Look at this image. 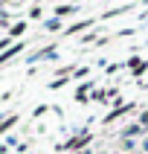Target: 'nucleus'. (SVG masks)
Masks as SVG:
<instances>
[{"label": "nucleus", "mask_w": 148, "mask_h": 154, "mask_svg": "<svg viewBox=\"0 0 148 154\" xmlns=\"http://www.w3.org/2000/svg\"><path fill=\"white\" fill-rule=\"evenodd\" d=\"M76 3H64V6H55V17H64V15H76Z\"/></svg>", "instance_id": "20e7f679"}, {"label": "nucleus", "mask_w": 148, "mask_h": 154, "mask_svg": "<svg viewBox=\"0 0 148 154\" xmlns=\"http://www.w3.org/2000/svg\"><path fill=\"white\" fill-rule=\"evenodd\" d=\"M76 154H90V148H87V151H76Z\"/></svg>", "instance_id": "f8f14e48"}, {"label": "nucleus", "mask_w": 148, "mask_h": 154, "mask_svg": "<svg viewBox=\"0 0 148 154\" xmlns=\"http://www.w3.org/2000/svg\"><path fill=\"white\" fill-rule=\"evenodd\" d=\"M134 148H137V140H125L122 143V151H134Z\"/></svg>", "instance_id": "9d476101"}, {"label": "nucleus", "mask_w": 148, "mask_h": 154, "mask_svg": "<svg viewBox=\"0 0 148 154\" xmlns=\"http://www.w3.org/2000/svg\"><path fill=\"white\" fill-rule=\"evenodd\" d=\"M23 32H26V20H17V23H12V32H9V38H20Z\"/></svg>", "instance_id": "423d86ee"}, {"label": "nucleus", "mask_w": 148, "mask_h": 154, "mask_svg": "<svg viewBox=\"0 0 148 154\" xmlns=\"http://www.w3.org/2000/svg\"><path fill=\"white\" fill-rule=\"evenodd\" d=\"M90 134H81V137H70L67 143H61V151H87V143H90Z\"/></svg>", "instance_id": "f257e3e1"}, {"label": "nucleus", "mask_w": 148, "mask_h": 154, "mask_svg": "<svg viewBox=\"0 0 148 154\" xmlns=\"http://www.w3.org/2000/svg\"><path fill=\"white\" fill-rule=\"evenodd\" d=\"M44 29L47 32H61V20L58 17H50V20H44Z\"/></svg>", "instance_id": "0eeeda50"}, {"label": "nucleus", "mask_w": 148, "mask_h": 154, "mask_svg": "<svg viewBox=\"0 0 148 154\" xmlns=\"http://www.w3.org/2000/svg\"><path fill=\"white\" fill-rule=\"evenodd\" d=\"M93 87V82H84V85L78 87V93H76V102H87V90Z\"/></svg>", "instance_id": "6e6552de"}, {"label": "nucleus", "mask_w": 148, "mask_h": 154, "mask_svg": "<svg viewBox=\"0 0 148 154\" xmlns=\"http://www.w3.org/2000/svg\"><path fill=\"white\" fill-rule=\"evenodd\" d=\"M142 64H145V61H139V55H131V58H128V67L131 70H139Z\"/></svg>", "instance_id": "1a4fd4ad"}, {"label": "nucleus", "mask_w": 148, "mask_h": 154, "mask_svg": "<svg viewBox=\"0 0 148 154\" xmlns=\"http://www.w3.org/2000/svg\"><path fill=\"white\" fill-rule=\"evenodd\" d=\"M137 122L142 125V128H145V125H148V111H142V113H139V119H137Z\"/></svg>", "instance_id": "9b49d317"}, {"label": "nucleus", "mask_w": 148, "mask_h": 154, "mask_svg": "<svg viewBox=\"0 0 148 154\" xmlns=\"http://www.w3.org/2000/svg\"><path fill=\"white\" fill-rule=\"evenodd\" d=\"M20 50H23V41H17V44H12V47H9L6 52H0V64H6L9 58H15V55H17V52H20Z\"/></svg>", "instance_id": "f03ea898"}, {"label": "nucleus", "mask_w": 148, "mask_h": 154, "mask_svg": "<svg viewBox=\"0 0 148 154\" xmlns=\"http://www.w3.org/2000/svg\"><path fill=\"white\" fill-rule=\"evenodd\" d=\"M139 131H142V125H139V122H134V125H128V128L122 131V137H125V140H134Z\"/></svg>", "instance_id": "39448f33"}, {"label": "nucleus", "mask_w": 148, "mask_h": 154, "mask_svg": "<svg viewBox=\"0 0 148 154\" xmlns=\"http://www.w3.org/2000/svg\"><path fill=\"white\" fill-rule=\"evenodd\" d=\"M142 3H148V0H142Z\"/></svg>", "instance_id": "ddd939ff"}, {"label": "nucleus", "mask_w": 148, "mask_h": 154, "mask_svg": "<svg viewBox=\"0 0 148 154\" xmlns=\"http://www.w3.org/2000/svg\"><path fill=\"white\" fill-rule=\"evenodd\" d=\"M93 23H96L93 17H87V20H81V23H73V26H70V29H67L64 35H78V32H84L87 26H93Z\"/></svg>", "instance_id": "7ed1b4c3"}]
</instances>
